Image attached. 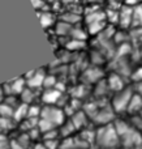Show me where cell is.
Listing matches in <instances>:
<instances>
[{
	"mask_svg": "<svg viewBox=\"0 0 142 149\" xmlns=\"http://www.w3.org/2000/svg\"><path fill=\"white\" fill-rule=\"evenodd\" d=\"M33 149H47V147H46L44 144H37Z\"/></svg>",
	"mask_w": 142,
	"mask_h": 149,
	"instance_id": "cell-35",
	"label": "cell"
},
{
	"mask_svg": "<svg viewBox=\"0 0 142 149\" xmlns=\"http://www.w3.org/2000/svg\"><path fill=\"white\" fill-rule=\"evenodd\" d=\"M44 145L47 147V149H57L60 147L59 140H44Z\"/></svg>",
	"mask_w": 142,
	"mask_h": 149,
	"instance_id": "cell-29",
	"label": "cell"
},
{
	"mask_svg": "<svg viewBox=\"0 0 142 149\" xmlns=\"http://www.w3.org/2000/svg\"><path fill=\"white\" fill-rule=\"evenodd\" d=\"M55 29H56V34H59V36H70V31H72L73 26L61 20L56 24Z\"/></svg>",
	"mask_w": 142,
	"mask_h": 149,
	"instance_id": "cell-14",
	"label": "cell"
},
{
	"mask_svg": "<svg viewBox=\"0 0 142 149\" xmlns=\"http://www.w3.org/2000/svg\"><path fill=\"white\" fill-rule=\"evenodd\" d=\"M119 134H117L115 126H111V124H106L104 127L99 128V131L97 132L95 135V140L97 144L102 148H114L119 144Z\"/></svg>",
	"mask_w": 142,
	"mask_h": 149,
	"instance_id": "cell-1",
	"label": "cell"
},
{
	"mask_svg": "<svg viewBox=\"0 0 142 149\" xmlns=\"http://www.w3.org/2000/svg\"><path fill=\"white\" fill-rule=\"evenodd\" d=\"M114 116V113L110 107H103L101 110H98V113L94 115V122L95 123H99V124H107L110 120L112 119Z\"/></svg>",
	"mask_w": 142,
	"mask_h": 149,
	"instance_id": "cell-7",
	"label": "cell"
},
{
	"mask_svg": "<svg viewBox=\"0 0 142 149\" xmlns=\"http://www.w3.org/2000/svg\"><path fill=\"white\" fill-rule=\"evenodd\" d=\"M63 21H65V22L70 24V25H73V24H76L78 20H80V16L78 15H74V13H67V15H64L61 17Z\"/></svg>",
	"mask_w": 142,
	"mask_h": 149,
	"instance_id": "cell-25",
	"label": "cell"
},
{
	"mask_svg": "<svg viewBox=\"0 0 142 149\" xmlns=\"http://www.w3.org/2000/svg\"><path fill=\"white\" fill-rule=\"evenodd\" d=\"M133 79L137 80L138 82L142 81V68H138V70L136 71L134 73H133Z\"/></svg>",
	"mask_w": 142,
	"mask_h": 149,
	"instance_id": "cell-31",
	"label": "cell"
},
{
	"mask_svg": "<svg viewBox=\"0 0 142 149\" xmlns=\"http://www.w3.org/2000/svg\"><path fill=\"white\" fill-rule=\"evenodd\" d=\"M41 22H42V26L43 28H47V26H51L54 24V16L51 13H43L41 15Z\"/></svg>",
	"mask_w": 142,
	"mask_h": 149,
	"instance_id": "cell-21",
	"label": "cell"
},
{
	"mask_svg": "<svg viewBox=\"0 0 142 149\" xmlns=\"http://www.w3.org/2000/svg\"><path fill=\"white\" fill-rule=\"evenodd\" d=\"M119 22L123 28L132 25L133 24V9L129 7H125L119 13Z\"/></svg>",
	"mask_w": 142,
	"mask_h": 149,
	"instance_id": "cell-8",
	"label": "cell"
},
{
	"mask_svg": "<svg viewBox=\"0 0 142 149\" xmlns=\"http://www.w3.org/2000/svg\"><path fill=\"white\" fill-rule=\"evenodd\" d=\"M127 110L129 111L130 114H134V113H137V111H142V95L133 94Z\"/></svg>",
	"mask_w": 142,
	"mask_h": 149,
	"instance_id": "cell-13",
	"label": "cell"
},
{
	"mask_svg": "<svg viewBox=\"0 0 142 149\" xmlns=\"http://www.w3.org/2000/svg\"><path fill=\"white\" fill-rule=\"evenodd\" d=\"M14 119L0 116V131H9L14 127Z\"/></svg>",
	"mask_w": 142,
	"mask_h": 149,
	"instance_id": "cell-20",
	"label": "cell"
},
{
	"mask_svg": "<svg viewBox=\"0 0 142 149\" xmlns=\"http://www.w3.org/2000/svg\"><path fill=\"white\" fill-rule=\"evenodd\" d=\"M83 77H85L86 82H94V81H98L102 77V72L98 68H90V70H88L83 73Z\"/></svg>",
	"mask_w": 142,
	"mask_h": 149,
	"instance_id": "cell-15",
	"label": "cell"
},
{
	"mask_svg": "<svg viewBox=\"0 0 142 149\" xmlns=\"http://www.w3.org/2000/svg\"><path fill=\"white\" fill-rule=\"evenodd\" d=\"M59 135H60V132L57 131L56 128H54V130H51V131H48V132H46V134H43L42 136H43L44 140H56Z\"/></svg>",
	"mask_w": 142,
	"mask_h": 149,
	"instance_id": "cell-28",
	"label": "cell"
},
{
	"mask_svg": "<svg viewBox=\"0 0 142 149\" xmlns=\"http://www.w3.org/2000/svg\"><path fill=\"white\" fill-rule=\"evenodd\" d=\"M21 101H22L23 103H28V105H30L31 102L34 101V98H35V93H34V89L33 88H25L23 89V92L21 93Z\"/></svg>",
	"mask_w": 142,
	"mask_h": 149,
	"instance_id": "cell-17",
	"label": "cell"
},
{
	"mask_svg": "<svg viewBox=\"0 0 142 149\" xmlns=\"http://www.w3.org/2000/svg\"><path fill=\"white\" fill-rule=\"evenodd\" d=\"M76 131V127H74V124H73V122L72 120H67V122H64V123L60 126V135L61 136H69L70 134H73V132Z\"/></svg>",
	"mask_w": 142,
	"mask_h": 149,
	"instance_id": "cell-16",
	"label": "cell"
},
{
	"mask_svg": "<svg viewBox=\"0 0 142 149\" xmlns=\"http://www.w3.org/2000/svg\"><path fill=\"white\" fill-rule=\"evenodd\" d=\"M70 36H72L73 39H78V41H85L86 39V36L88 34L85 33V31L82 30V29H72V31H70Z\"/></svg>",
	"mask_w": 142,
	"mask_h": 149,
	"instance_id": "cell-22",
	"label": "cell"
},
{
	"mask_svg": "<svg viewBox=\"0 0 142 149\" xmlns=\"http://www.w3.org/2000/svg\"><path fill=\"white\" fill-rule=\"evenodd\" d=\"M4 89H3V88L1 86H0V103H1L3 102V100H4V98H3V97H4Z\"/></svg>",
	"mask_w": 142,
	"mask_h": 149,
	"instance_id": "cell-34",
	"label": "cell"
},
{
	"mask_svg": "<svg viewBox=\"0 0 142 149\" xmlns=\"http://www.w3.org/2000/svg\"><path fill=\"white\" fill-rule=\"evenodd\" d=\"M16 140H17V143L21 145V147L26 149L29 147V144H30V140L31 139H30V136H29V134H22L20 137H17Z\"/></svg>",
	"mask_w": 142,
	"mask_h": 149,
	"instance_id": "cell-26",
	"label": "cell"
},
{
	"mask_svg": "<svg viewBox=\"0 0 142 149\" xmlns=\"http://www.w3.org/2000/svg\"><path fill=\"white\" fill-rule=\"evenodd\" d=\"M28 111H29V105L28 103H21L17 107L14 109V115H13V119L16 122H22L23 119L28 118Z\"/></svg>",
	"mask_w": 142,
	"mask_h": 149,
	"instance_id": "cell-12",
	"label": "cell"
},
{
	"mask_svg": "<svg viewBox=\"0 0 142 149\" xmlns=\"http://www.w3.org/2000/svg\"><path fill=\"white\" fill-rule=\"evenodd\" d=\"M57 84L56 79L54 76H46L44 77V81H43V86L44 89H51V88H55Z\"/></svg>",
	"mask_w": 142,
	"mask_h": 149,
	"instance_id": "cell-27",
	"label": "cell"
},
{
	"mask_svg": "<svg viewBox=\"0 0 142 149\" xmlns=\"http://www.w3.org/2000/svg\"><path fill=\"white\" fill-rule=\"evenodd\" d=\"M61 149H86L88 148V143L83 141L82 139H65L64 141L60 144Z\"/></svg>",
	"mask_w": 142,
	"mask_h": 149,
	"instance_id": "cell-9",
	"label": "cell"
},
{
	"mask_svg": "<svg viewBox=\"0 0 142 149\" xmlns=\"http://www.w3.org/2000/svg\"><path fill=\"white\" fill-rule=\"evenodd\" d=\"M42 114V109L37 105H29V111H28V116L30 118H39Z\"/></svg>",
	"mask_w": 142,
	"mask_h": 149,
	"instance_id": "cell-24",
	"label": "cell"
},
{
	"mask_svg": "<svg viewBox=\"0 0 142 149\" xmlns=\"http://www.w3.org/2000/svg\"><path fill=\"white\" fill-rule=\"evenodd\" d=\"M41 118L47 119L48 122L54 123L55 126H61L65 122V113L60 107H54L52 105H46L42 107Z\"/></svg>",
	"mask_w": 142,
	"mask_h": 149,
	"instance_id": "cell-2",
	"label": "cell"
},
{
	"mask_svg": "<svg viewBox=\"0 0 142 149\" xmlns=\"http://www.w3.org/2000/svg\"><path fill=\"white\" fill-rule=\"evenodd\" d=\"M61 90L56 89V88H51V89H46L44 93L42 94V101L46 105H55L61 97Z\"/></svg>",
	"mask_w": 142,
	"mask_h": 149,
	"instance_id": "cell-6",
	"label": "cell"
},
{
	"mask_svg": "<svg viewBox=\"0 0 142 149\" xmlns=\"http://www.w3.org/2000/svg\"><path fill=\"white\" fill-rule=\"evenodd\" d=\"M132 97H133V92L130 89H127V88H124L123 90L117 92V94L115 95L114 101H112V107H114V110L119 111V113L127 110Z\"/></svg>",
	"mask_w": 142,
	"mask_h": 149,
	"instance_id": "cell-3",
	"label": "cell"
},
{
	"mask_svg": "<svg viewBox=\"0 0 142 149\" xmlns=\"http://www.w3.org/2000/svg\"><path fill=\"white\" fill-rule=\"evenodd\" d=\"M83 41H78V39H72L69 43L67 45V49L70 50V51H77V50L82 49L83 47Z\"/></svg>",
	"mask_w": 142,
	"mask_h": 149,
	"instance_id": "cell-23",
	"label": "cell"
},
{
	"mask_svg": "<svg viewBox=\"0 0 142 149\" xmlns=\"http://www.w3.org/2000/svg\"><path fill=\"white\" fill-rule=\"evenodd\" d=\"M4 86H5L4 92H7V94H9V95L21 94L23 92V89L26 88V79H21L20 77V79L13 80V81H9Z\"/></svg>",
	"mask_w": 142,
	"mask_h": 149,
	"instance_id": "cell-4",
	"label": "cell"
},
{
	"mask_svg": "<svg viewBox=\"0 0 142 149\" xmlns=\"http://www.w3.org/2000/svg\"><path fill=\"white\" fill-rule=\"evenodd\" d=\"M110 86V90H116V92H120V90L124 89V81H123L121 76L117 73H112L110 76L108 81H107Z\"/></svg>",
	"mask_w": 142,
	"mask_h": 149,
	"instance_id": "cell-10",
	"label": "cell"
},
{
	"mask_svg": "<svg viewBox=\"0 0 142 149\" xmlns=\"http://www.w3.org/2000/svg\"><path fill=\"white\" fill-rule=\"evenodd\" d=\"M10 149H25V148L21 147L17 143V140H12V141H10Z\"/></svg>",
	"mask_w": 142,
	"mask_h": 149,
	"instance_id": "cell-32",
	"label": "cell"
},
{
	"mask_svg": "<svg viewBox=\"0 0 142 149\" xmlns=\"http://www.w3.org/2000/svg\"><path fill=\"white\" fill-rule=\"evenodd\" d=\"M38 128L41 130L42 135H43V134H46V132L51 131V130L56 128V126H55L54 123H51V122H48L47 119L41 118V119H39V122H38Z\"/></svg>",
	"mask_w": 142,
	"mask_h": 149,
	"instance_id": "cell-19",
	"label": "cell"
},
{
	"mask_svg": "<svg viewBox=\"0 0 142 149\" xmlns=\"http://www.w3.org/2000/svg\"><path fill=\"white\" fill-rule=\"evenodd\" d=\"M14 115V107L10 105H8L7 102H1L0 103V116L4 118H13Z\"/></svg>",
	"mask_w": 142,
	"mask_h": 149,
	"instance_id": "cell-18",
	"label": "cell"
},
{
	"mask_svg": "<svg viewBox=\"0 0 142 149\" xmlns=\"http://www.w3.org/2000/svg\"><path fill=\"white\" fill-rule=\"evenodd\" d=\"M70 120L73 122V124H74L76 130H80L82 128V127L86 126V123H88V115H86L85 111H77L76 114H73L72 118H70Z\"/></svg>",
	"mask_w": 142,
	"mask_h": 149,
	"instance_id": "cell-11",
	"label": "cell"
},
{
	"mask_svg": "<svg viewBox=\"0 0 142 149\" xmlns=\"http://www.w3.org/2000/svg\"><path fill=\"white\" fill-rule=\"evenodd\" d=\"M137 92H138V94L140 95H142V81H140V82H137Z\"/></svg>",
	"mask_w": 142,
	"mask_h": 149,
	"instance_id": "cell-33",
	"label": "cell"
},
{
	"mask_svg": "<svg viewBox=\"0 0 142 149\" xmlns=\"http://www.w3.org/2000/svg\"><path fill=\"white\" fill-rule=\"evenodd\" d=\"M0 149H10V143L1 134H0Z\"/></svg>",
	"mask_w": 142,
	"mask_h": 149,
	"instance_id": "cell-30",
	"label": "cell"
},
{
	"mask_svg": "<svg viewBox=\"0 0 142 149\" xmlns=\"http://www.w3.org/2000/svg\"><path fill=\"white\" fill-rule=\"evenodd\" d=\"M44 77H46V74L42 71H33L29 74H26V85L29 88H33V89H38L39 86H43Z\"/></svg>",
	"mask_w": 142,
	"mask_h": 149,
	"instance_id": "cell-5",
	"label": "cell"
}]
</instances>
